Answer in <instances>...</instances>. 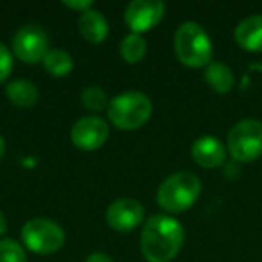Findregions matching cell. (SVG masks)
I'll return each mask as SVG.
<instances>
[{
	"instance_id": "3957f363",
	"label": "cell",
	"mask_w": 262,
	"mask_h": 262,
	"mask_svg": "<svg viewBox=\"0 0 262 262\" xmlns=\"http://www.w3.org/2000/svg\"><path fill=\"white\" fill-rule=\"evenodd\" d=\"M174 51L180 61L187 67L200 69V67L210 65V38L203 27L196 22H185L178 27L174 36Z\"/></svg>"
},
{
	"instance_id": "ffe728a7",
	"label": "cell",
	"mask_w": 262,
	"mask_h": 262,
	"mask_svg": "<svg viewBox=\"0 0 262 262\" xmlns=\"http://www.w3.org/2000/svg\"><path fill=\"white\" fill-rule=\"evenodd\" d=\"M13 70V58H11V52L6 45L0 43V83L6 81L9 77Z\"/></svg>"
},
{
	"instance_id": "ac0fdd59",
	"label": "cell",
	"mask_w": 262,
	"mask_h": 262,
	"mask_svg": "<svg viewBox=\"0 0 262 262\" xmlns=\"http://www.w3.org/2000/svg\"><path fill=\"white\" fill-rule=\"evenodd\" d=\"M81 101H83V104L86 106L88 110H92V112H101L106 106H110L108 95L99 86L84 88V90L81 92Z\"/></svg>"
},
{
	"instance_id": "277c9868",
	"label": "cell",
	"mask_w": 262,
	"mask_h": 262,
	"mask_svg": "<svg viewBox=\"0 0 262 262\" xmlns=\"http://www.w3.org/2000/svg\"><path fill=\"white\" fill-rule=\"evenodd\" d=\"M153 104L151 99L142 92H126L117 95L113 101H110L108 117L119 129L133 131L149 120Z\"/></svg>"
},
{
	"instance_id": "ba28073f",
	"label": "cell",
	"mask_w": 262,
	"mask_h": 262,
	"mask_svg": "<svg viewBox=\"0 0 262 262\" xmlns=\"http://www.w3.org/2000/svg\"><path fill=\"white\" fill-rule=\"evenodd\" d=\"M165 13V4L160 0H135L126 8V24L135 34L151 31L160 24Z\"/></svg>"
},
{
	"instance_id": "30bf717a",
	"label": "cell",
	"mask_w": 262,
	"mask_h": 262,
	"mask_svg": "<svg viewBox=\"0 0 262 262\" xmlns=\"http://www.w3.org/2000/svg\"><path fill=\"white\" fill-rule=\"evenodd\" d=\"M144 219V207L137 200L122 198L113 201L106 212V221L117 232H129L137 228Z\"/></svg>"
},
{
	"instance_id": "9a60e30c",
	"label": "cell",
	"mask_w": 262,
	"mask_h": 262,
	"mask_svg": "<svg viewBox=\"0 0 262 262\" xmlns=\"http://www.w3.org/2000/svg\"><path fill=\"white\" fill-rule=\"evenodd\" d=\"M205 79L217 94H228L233 88V74L225 63H210L205 72Z\"/></svg>"
},
{
	"instance_id": "2e32d148",
	"label": "cell",
	"mask_w": 262,
	"mask_h": 262,
	"mask_svg": "<svg viewBox=\"0 0 262 262\" xmlns=\"http://www.w3.org/2000/svg\"><path fill=\"white\" fill-rule=\"evenodd\" d=\"M43 65L51 76L63 77V76H67V74H70V70H72V67H74V61H72V56L67 51L52 49V51H49L47 54H45Z\"/></svg>"
},
{
	"instance_id": "8fae6325",
	"label": "cell",
	"mask_w": 262,
	"mask_h": 262,
	"mask_svg": "<svg viewBox=\"0 0 262 262\" xmlns=\"http://www.w3.org/2000/svg\"><path fill=\"white\" fill-rule=\"evenodd\" d=\"M226 149L221 140L215 137H201L192 146V158L198 165L207 169H214L225 162Z\"/></svg>"
},
{
	"instance_id": "7c38bea8",
	"label": "cell",
	"mask_w": 262,
	"mask_h": 262,
	"mask_svg": "<svg viewBox=\"0 0 262 262\" xmlns=\"http://www.w3.org/2000/svg\"><path fill=\"white\" fill-rule=\"evenodd\" d=\"M235 41L250 52H262V15L248 16L237 26Z\"/></svg>"
},
{
	"instance_id": "d6986e66",
	"label": "cell",
	"mask_w": 262,
	"mask_h": 262,
	"mask_svg": "<svg viewBox=\"0 0 262 262\" xmlns=\"http://www.w3.org/2000/svg\"><path fill=\"white\" fill-rule=\"evenodd\" d=\"M0 262H27L26 251L16 241H0Z\"/></svg>"
},
{
	"instance_id": "5bb4252c",
	"label": "cell",
	"mask_w": 262,
	"mask_h": 262,
	"mask_svg": "<svg viewBox=\"0 0 262 262\" xmlns=\"http://www.w3.org/2000/svg\"><path fill=\"white\" fill-rule=\"evenodd\" d=\"M6 94H8L9 101L13 104L20 106V108H27V106H33L38 101V88L34 86L31 81L26 79H16L13 83L8 84L6 88Z\"/></svg>"
},
{
	"instance_id": "7a4b0ae2",
	"label": "cell",
	"mask_w": 262,
	"mask_h": 262,
	"mask_svg": "<svg viewBox=\"0 0 262 262\" xmlns=\"http://www.w3.org/2000/svg\"><path fill=\"white\" fill-rule=\"evenodd\" d=\"M201 192V182L194 172L180 171L164 180L157 194L158 205L164 210L180 214L185 212L196 203Z\"/></svg>"
},
{
	"instance_id": "cb8c5ba5",
	"label": "cell",
	"mask_w": 262,
	"mask_h": 262,
	"mask_svg": "<svg viewBox=\"0 0 262 262\" xmlns=\"http://www.w3.org/2000/svg\"><path fill=\"white\" fill-rule=\"evenodd\" d=\"M2 157H4V139L0 137V160H2Z\"/></svg>"
},
{
	"instance_id": "6da1fadb",
	"label": "cell",
	"mask_w": 262,
	"mask_h": 262,
	"mask_svg": "<svg viewBox=\"0 0 262 262\" xmlns=\"http://www.w3.org/2000/svg\"><path fill=\"white\" fill-rule=\"evenodd\" d=\"M183 237V226L174 217L151 215L142 228L140 250L149 262H171L182 250Z\"/></svg>"
},
{
	"instance_id": "e0dca14e",
	"label": "cell",
	"mask_w": 262,
	"mask_h": 262,
	"mask_svg": "<svg viewBox=\"0 0 262 262\" xmlns=\"http://www.w3.org/2000/svg\"><path fill=\"white\" fill-rule=\"evenodd\" d=\"M146 51H147L146 40H144L140 34H135V33L127 34L122 40V43H120V54H122L124 61H127V63L142 61L144 56H146Z\"/></svg>"
},
{
	"instance_id": "4fadbf2b",
	"label": "cell",
	"mask_w": 262,
	"mask_h": 262,
	"mask_svg": "<svg viewBox=\"0 0 262 262\" xmlns=\"http://www.w3.org/2000/svg\"><path fill=\"white\" fill-rule=\"evenodd\" d=\"M77 26H79L81 36L90 43H101L108 36V22L102 16V13L94 11V9L81 13Z\"/></svg>"
},
{
	"instance_id": "5b68a950",
	"label": "cell",
	"mask_w": 262,
	"mask_h": 262,
	"mask_svg": "<svg viewBox=\"0 0 262 262\" xmlns=\"http://www.w3.org/2000/svg\"><path fill=\"white\" fill-rule=\"evenodd\" d=\"M228 151L237 162H253L262 155V122L241 120L228 133Z\"/></svg>"
},
{
	"instance_id": "44dd1931",
	"label": "cell",
	"mask_w": 262,
	"mask_h": 262,
	"mask_svg": "<svg viewBox=\"0 0 262 262\" xmlns=\"http://www.w3.org/2000/svg\"><path fill=\"white\" fill-rule=\"evenodd\" d=\"M63 4L67 6V8H70V9H79V11H88V9L92 8V0H77V2H74V0H65Z\"/></svg>"
},
{
	"instance_id": "52a82bcc",
	"label": "cell",
	"mask_w": 262,
	"mask_h": 262,
	"mask_svg": "<svg viewBox=\"0 0 262 262\" xmlns=\"http://www.w3.org/2000/svg\"><path fill=\"white\" fill-rule=\"evenodd\" d=\"M49 47V36L40 26L27 24L16 31L13 38V51L16 58L26 63H38L43 61Z\"/></svg>"
},
{
	"instance_id": "7402d4cb",
	"label": "cell",
	"mask_w": 262,
	"mask_h": 262,
	"mask_svg": "<svg viewBox=\"0 0 262 262\" xmlns=\"http://www.w3.org/2000/svg\"><path fill=\"white\" fill-rule=\"evenodd\" d=\"M86 262H113V260L106 253H99V251H95V253H92L90 257L86 258Z\"/></svg>"
},
{
	"instance_id": "8992f818",
	"label": "cell",
	"mask_w": 262,
	"mask_h": 262,
	"mask_svg": "<svg viewBox=\"0 0 262 262\" xmlns=\"http://www.w3.org/2000/svg\"><path fill=\"white\" fill-rule=\"evenodd\" d=\"M22 239L31 251L49 255L58 251L65 244V232L58 223L45 217H36L24 225Z\"/></svg>"
},
{
	"instance_id": "603a6c76",
	"label": "cell",
	"mask_w": 262,
	"mask_h": 262,
	"mask_svg": "<svg viewBox=\"0 0 262 262\" xmlns=\"http://www.w3.org/2000/svg\"><path fill=\"white\" fill-rule=\"evenodd\" d=\"M6 228H8V221H6V217H4V214L0 212V235L6 232Z\"/></svg>"
},
{
	"instance_id": "9c48e42d",
	"label": "cell",
	"mask_w": 262,
	"mask_h": 262,
	"mask_svg": "<svg viewBox=\"0 0 262 262\" xmlns=\"http://www.w3.org/2000/svg\"><path fill=\"white\" fill-rule=\"evenodd\" d=\"M110 135L108 124L101 117H83L72 126L70 139L76 147L83 151L99 149Z\"/></svg>"
}]
</instances>
